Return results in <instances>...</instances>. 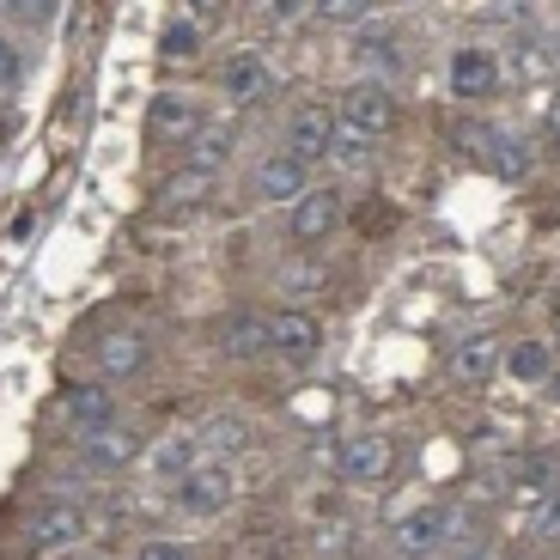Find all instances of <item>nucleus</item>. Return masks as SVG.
<instances>
[{
  "mask_svg": "<svg viewBox=\"0 0 560 560\" xmlns=\"http://www.w3.org/2000/svg\"><path fill=\"white\" fill-rule=\"evenodd\" d=\"M147 128H153L159 140H189L201 128V110H196V98H183V92H159V98L147 104Z\"/></svg>",
  "mask_w": 560,
  "mask_h": 560,
  "instance_id": "14",
  "label": "nucleus"
},
{
  "mask_svg": "<svg viewBox=\"0 0 560 560\" xmlns=\"http://www.w3.org/2000/svg\"><path fill=\"white\" fill-rule=\"evenodd\" d=\"M353 49H360V61H372V56L390 61V56H396V37H384V31H378V37H360Z\"/></svg>",
  "mask_w": 560,
  "mask_h": 560,
  "instance_id": "31",
  "label": "nucleus"
},
{
  "mask_svg": "<svg viewBox=\"0 0 560 560\" xmlns=\"http://www.w3.org/2000/svg\"><path fill=\"white\" fill-rule=\"evenodd\" d=\"M500 365H505L500 336H463L457 348H451V378L457 384H488Z\"/></svg>",
  "mask_w": 560,
  "mask_h": 560,
  "instance_id": "10",
  "label": "nucleus"
},
{
  "mask_svg": "<svg viewBox=\"0 0 560 560\" xmlns=\"http://www.w3.org/2000/svg\"><path fill=\"white\" fill-rule=\"evenodd\" d=\"M536 536H560V488L542 493V505H536V518H530Z\"/></svg>",
  "mask_w": 560,
  "mask_h": 560,
  "instance_id": "27",
  "label": "nucleus"
},
{
  "mask_svg": "<svg viewBox=\"0 0 560 560\" xmlns=\"http://www.w3.org/2000/svg\"><path fill=\"white\" fill-rule=\"evenodd\" d=\"M208 189H213L208 171H189V165H183V177H171V183H165V213H189V208H201V201H208Z\"/></svg>",
  "mask_w": 560,
  "mask_h": 560,
  "instance_id": "21",
  "label": "nucleus"
},
{
  "mask_svg": "<svg viewBox=\"0 0 560 560\" xmlns=\"http://www.w3.org/2000/svg\"><path fill=\"white\" fill-rule=\"evenodd\" d=\"M196 7H201V13H213V7H220V0H196Z\"/></svg>",
  "mask_w": 560,
  "mask_h": 560,
  "instance_id": "34",
  "label": "nucleus"
},
{
  "mask_svg": "<svg viewBox=\"0 0 560 560\" xmlns=\"http://www.w3.org/2000/svg\"><path fill=\"white\" fill-rule=\"evenodd\" d=\"M493 147H500V153H488V159H493V171H505V177H518V171H530V147H524V140L493 135Z\"/></svg>",
  "mask_w": 560,
  "mask_h": 560,
  "instance_id": "24",
  "label": "nucleus"
},
{
  "mask_svg": "<svg viewBox=\"0 0 560 560\" xmlns=\"http://www.w3.org/2000/svg\"><path fill=\"white\" fill-rule=\"evenodd\" d=\"M56 7H61V0H7V13H13L19 25H49Z\"/></svg>",
  "mask_w": 560,
  "mask_h": 560,
  "instance_id": "26",
  "label": "nucleus"
},
{
  "mask_svg": "<svg viewBox=\"0 0 560 560\" xmlns=\"http://www.w3.org/2000/svg\"><path fill=\"white\" fill-rule=\"evenodd\" d=\"M220 92L232 104H262L268 92H275V73H268L262 56H232V61H225V73H220Z\"/></svg>",
  "mask_w": 560,
  "mask_h": 560,
  "instance_id": "12",
  "label": "nucleus"
},
{
  "mask_svg": "<svg viewBox=\"0 0 560 560\" xmlns=\"http://www.w3.org/2000/svg\"><path fill=\"white\" fill-rule=\"evenodd\" d=\"M135 560H196L183 542H171V536H153V542H140V555Z\"/></svg>",
  "mask_w": 560,
  "mask_h": 560,
  "instance_id": "28",
  "label": "nucleus"
},
{
  "mask_svg": "<svg viewBox=\"0 0 560 560\" xmlns=\"http://www.w3.org/2000/svg\"><path fill=\"white\" fill-rule=\"evenodd\" d=\"M19 68H25V61H19V49L0 37V92H13V85H19Z\"/></svg>",
  "mask_w": 560,
  "mask_h": 560,
  "instance_id": "30",
  "label": "nucleus"
},
{
  "mask_svg": "<svg viewBox=\"0 0 560 560\" xmlns=\"http://www.w3.org/2000/svg\"><path fill=\"white\" fill-rule=\"evenodd\" d=\"M159 56L165 61H196L201 56V25L196 19H171L165 37H159Z\"/></svg>",
  "mask_w": 560,
  "mask_h": 560,
  "instance_id": "22",
  "label": "nucleus"
},
{
  "mask_svg": "<svg viewBox=\"0 0 560 560\" xmlns=\"http://www.w3.org/2000/svg\"><path fill=\"white\" fill-rule=\"evenodd\" d=\"M336 122L353 128V135H365V140L390 135V128H396V98H390V85H384V80H353L348 92H341V116H336Z\"/></svg>",
  "mask_w": 560,
  "mask_h": 560,
  "instance_id": "1",
  "label": "nucleus"
},
{
  "mask_svg": "<svg viewBox=\"0 0 560 560\" xmlns=\"http://www.w3.org/2000/svg\"><path fill=\"white\" fill-rule=\"evenodd\" d=\"M341 213H348L341 189H305V196L293 201V238L299 244H323L341 225Z\"/></svg>",
  "mask_w": 560,
  "mask_h": 560,
  "instance_id": "6",
  "label": "nucleus"
},
{
  "mask_svg": "<svg viewBox=\"0 0 560 560\" xmlns=\"http://www.w3.org/2000/svg\"><path fill=\"white\" fill-rule=\"evenodd\" d=\"M512 488H524V493H548V488H560V463L548 457V451H530V457L512 463Z\"/></svg>",
  "mask_w": 560,
  "mask_h": 560,
  "instance_id": "20",
  "label": "nucleus"
},
{
  "mask_svg": "<svg viewBox=\"0 0 560 560\" xmlns=\"http://www.w3.org/2000/svg\"><path fill=\"white\" fill-rule=\"evenodd\" d=\"M268 329H275V353H287V360H311L323 348V323L311 311H275Z\"/></svg>",
  "mask_w": 560,
  "mask_h": 560,
  "instance_id": "11",
  "label": "nucleus"
},
{
  "mask_svg": "<svg viewBox=\"0 0 560 560\" xmlns=\"http://www.w3.org/2000/svg\"><path fill=\"white\" fill-rule=\"evenodd\" d=\"M232 493H238V481H232L225 463H196L189 476H177V505L189 518H220L232 505Z\"/></svg>",
  "mask_w": 560,
  "mask_h": 560,
  "instance_id": "2",
  "label": "nucleus"
},
{
  "mask_svg": "<svg viewBox=\"0 0 560 560\" xmlns=\"http://www.w3.org/2000/svg\"><path fill=\"white\" fill-rule=\"evenodd\" d=\"M390 463H396V451H390V439H384V433H353V439H341V476H348L353 488H372V481H384V476H390Z\"/></svg>",
  "mask_w": 560,
  "mask_h": 560,
  "instance_id": "5",
  "label": "nucleus"
},
{
  "mask_svg": "<svg viewBox=\"0 0 560 560\" xmlns=\"http://www.w3.org/2000/svg\"><path fill=\"white\" fill-rule=\"evenodd\" d=\"M275 348V329H268L262 311H232V317L220 323V353L225 360H256V353Z\"/></svg>",
  "mask_w": 560,
  "mask_h": 560,
  "instance_id": "7",
  "label": "nucleus"
},
{
  "mask_svg": "<svg viewBox=\"0 0 560 560\" xmlns=\"http://www.w3.org/2000/svg\"><path fill=\"white\" fill-rule=\"evenodd\" d=\"M80 451L92 469H128L140 457V439L122 433V427H98V433H80Z\"/></svg>",
  "mask_w": 560,
  "mask_h": 560,
  "instance_id": "16",
  "label": "nucleus"
},
{
  "mask_svg": "<svg viewBox=\"0 0 560 560\" xmlns=\"http://www.w3.org/2000/svg\"><path fill=\"white\" fill-rule=\"evenodd\" d=\"M159 469L189 476V469H196V439H165V445H159Z\"/></svg>",
  "mask_w": 560,
  "mask_h": 560,
  "instance_id": "25",
  "label": "nucleus"
},
{
  "mask_svg": "<svg viewBox=\"0 0 560 560\" xmlns=\"http://www.w3.org/2000/svg\"><path fill=\"white\" fill-rule=\"evenodd\" d=\"M293 13H299V0H262V19H268V25H287Z\"/></svg>",
  "mask_w": 560,
  "mask_h": 560,
  "instance_id": "32",
  "label": "nucleus"
},
{
  "mask_svg": "<svg viewBox=\"0 0 560 560\" xmlns=\"http://www.w3.org/2000/svg\"><path fill=\"white\" fill-rule=\"evenodd\" d=\"M68 420L80 427V433H98V427H116V390H104V384H73L68 390Z\"/></svg>",
  "mask_w": 560,
  "mask_h": 560,
  "instance_id": "15",
  "label": "nucleus"
},
{
  "mask_svg": "<svg viewBox=\"0 0 560 560\" xmlns=\"http://www.w3.org/2000/svg\"><path fill=\"white\" fill-rule=\"evenodd\" d=\"M311 183H305V159L299 153H268L256 165V196L262 201H299Z\"/></svg>",
  "mask_w": 560,
  "mask_h": 560,
  "instance_id": "9",
  "label": "nucleus"
},
{
  "mask_svg": "<svg viewBox=\"0 0 560 560\" xmlns=\"http://www.w3.org/2000/svg\"><path fill=\"white\" fill-rule=\"evenodd\" d=\"M85 536V512L73 500H43L37 512H31V555H61V548H73Z\"/></svg>",
  "mask_w": 560,
  "mask_h": 560,
  "instance_id": "3",
  "label": "nucleus"
},
{
  "mask_svg": "<svg viewBox=\"0 0 560 560\" xmlns=\"http://www.w3.org/2000/svg\"><path fill=\"white\" fill-rule=\"evenodd\" d=\"M336 135H341V122L323 104H299L293 122H287V153H299L305 165L311 159H329L336 153Z\"/></svg>",
  "mask_w": 560,
  "mask_h": 560,
  "instance_id": "4",
  "label": "nucleus"
},
{
  "mask_svg": "<svg viewBox=\"0 0 560 560\" xmlns=\"http://www.w3.org/2000/svg\"><path fill=\"white\" fill-rule=\"evenodd\" d=\"M493 85H500V68H493L488 49H457L451 56V98L476 104V98H493Z\"/></svg>",
  "mask_w": 560,
  "mask_h": 560,
  "instance_id": "8",
  "label": "nucleus"
},
{
  "mask_svg": "<svg viewBox=\"0 0 560 560\" xmlns=\"http://www.w3.org/2000/svg\"><path fill=\"white\" fill-rule=\"evenodd\" d=\"M445 536H451L445 505H420V512H408V518L396 524V548H402V555H433Z\"/></svg>",
  "mask_w": 560,
  "mask_h": 560,
  "instance_id": "13",
  "label": "nucleus"
},
{
  "mask_svg": "<svg viewBox=\"0 0 560 560\" xmlns=\"http://www.w3.org/2000/svg\"><path fill=\"white\" fill-rule=\"evenodd\" d=\"M548 396H555V402H560V372H548Z\"/></svg>",
  "mask_w": 560,
  "mask_h": 560,
  "instance_id": "33",
  "label": "nucleus"
},
{
  "mask_svg": "<svg viewBox=\"0 0 560 560\" xmlns=\"http://www.w3.org/2000/svg\"><path fill=\"white\" fill-rule=\"evenodd\" d=\"M225 159H232V128H196V135H189V153H183V165H189V171L220 177Z\"/></svg>",
  "mask_w": 560,
  "mask_h": 560,
  "instance_id": "18",
  "label": "nucleus"
},
{
  "mask_svg": "<svg viewBox=\"0 0 560 560\" xmlns=\"http://www.w3.org/2000/svg\"><path fill=\"white\" fill-rule=\"evenodd\" d=\"M147 365V336L140 329H116V336L98 341V372L104 378H135Z\"/></svg>",
  "mask_w": 560,
  "mask_h": 560,
  "instance_id": "17",
  "label": "nucleus"
},
{
  "mask_svg": "<svg viewBox=\"0 0 560 560\" xmlns=\"http://www.w3.org/2000/svg\"><path fill=\"white\" fill-rule=\"evenodd\" d=\"M208 445H213V451H238V445H244V427H238V420H213V427H208Z\"/></svg>",
  "mask_w": 560,
  "mask_h": 560,
  "instance_id": "29",
  "label": "nucleus"
},
{
  "mask_svg": "<svg viewBox=\"0 0 560 560\" xmlns=\"http://www.w3.org/2000/svg\"><path fill=\"white\" fill-rule=\"evenodd\" d=\"M372 7H378V0H311V13H317L323 25H360V19H372Z\"/></svg>",
  "mask_w": 560,
  "mask_h": 560,
  "instance_id": "23",
  "label": "nucleus"
},
{
  "mask_svg": "<svg viewBox=\"0 0 560 560\" xmlns=\"http://www.w3.org/2000/svg\"><path fill=\"white\" fill-rule=\"evenodd\" d=\"M505 372L518 384H548L555 353H548V341H518V348H505Z\"/></svg>",
  "mask_w": 560,
  "mask_h": 560,
  "instance_id": "19",
  "label": "nucleus"
},
{
  "mask_svg": "<svg viewBox=\"0 0 560 560\" xmlns=\"http://www.w3.org/2000/svg\"><path fill=\"white\" fill-rule=\"evenodd\" d=\"M555 341H560V305H555Z\"/></svg>",
  "mask_w": 560,
  "mask_h": 560,
  "instance_id": "35",
  "label": "nucleus"
},
{
  "mask_svg": "<svg viewBox=\"0 0 560 560\" xmlns=\"http://www.w3.org/2000/svg\"><path fill=\"white\" fill-rule=\"evenodd\" d=\"M548 560H560V548H555V555H548Z\"/></svg>",
  "mask_w": 560,
  "mask_h": 560,
  "instance_id": "36",
  "label": "nucleus"
}]
</instances>
